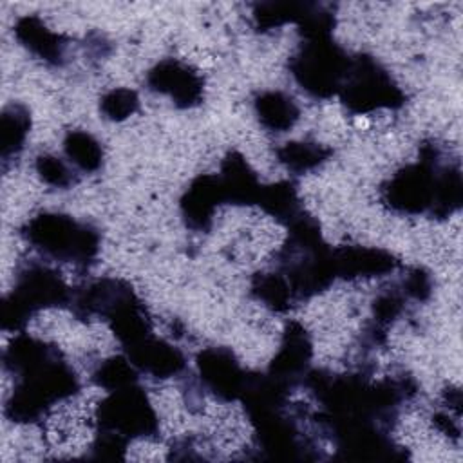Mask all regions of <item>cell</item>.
<instances>
[{"label":"cell","mask_w":463,"mask_h":463,"mask_svg":"<svg viewBox=\"0 0 463 463\" xmlns=\"http://www.w3.org/2000/svg\"><path fill=\"white\" fill-rule=\"evenodd\" d=\"M219 179L222 184L226 204L257 206L264 184L259 183L257 174L251 170L241 152L233 150L222 159Z\"/></svg>","instance_id":"obj_16"},{"label":"cell","mask_w":463,"mask_h":463,"mask_svg":"<svg viewBox=\"0 0 463 463\" xmlns=\"http://www.w3.org/2000/svg\"><path fill=\"white\" fill-rule=\"evenodd\" d=\"M20 233L27 244L43 255L78 268H89L96 260L101 244L99 232L92 224L54 212L31 217L20 228Z\"/></svg>","instance_id":"obj_3"},{"label":"cell","mask_w":463,"mask_h":463,"mask_svg":"<svg viewBox=\"0 0 463 463\" xmlns=\"http://www.w3.org/2000/svg\"><path fill=\"white\" fill-rule=\"evenodd\" d=\"M94 423L96 432L116 434L127 441L152 438L159 432L157 414L137 383L110 391L96 405Z\"/></svg>","instance_id":"obj_8"},{"label":"cell","mask_w":463,"mask_h":463,"mask_svg":"<svg viewBox=\"0 0 463 463\" xmlns=\"http://www.w3.org/2000/svg\"><path fill=\"white\" fill-rule=\"evenodd\" d=\"M257 206L264 213L275 217L284 226L304 210L300 204L297 184L293 181H279V183L264 184Z\"/></svg>","instance_id":"obj_19"},{"label":"cell","mask_w":463,"mask_h":463,"mask_svg":"<svg viewBox=\"0 0 463 463\" xmlns=\"http://www.w3.org/2000/svg\"><path fill=\"white\" fill-rule=\"evenodd\" d=\"M432 282L430 277L425 269L421 268H412L407 277L402 282V289L405 293L407 298H414V300H425L430 295Z\"/></svg>","instance_id":"obj_29"},{"label":"cell","mask_w":463,"mask_h":463,"mask_svg":"<svg viewBox=\"0 0 463 463\" xmlns=\"http://www.w3.org/2000/svg\"><path fill=\"white\" fill-rule=\"evenodd\" d=\"M63 152L71 165L83 174L98 172L103 165L101 143L85 130H71L63 139Z\"/></svg>","instance_id":"obj_22"},{"label":"cell","mask_w":463,"mask_h":463,"mask_svg":"<svg viewBox=\"0 0 463 463\" xmlns=\"http://www.w3.org/2000/svg\"><path fill=\"white\" fill-rule=\"evenodd\" d=\"M128 441L109 432H96L90 445V458L94 459H123Z\"/></svg>","instance_id":"obj_28"},{"label":"cell","mask_w":463,"mask_h":463,"mask_svg":"<svg viewBox=\"0 0 463 463\" xmlns=\"http://www.w3.org/2000/svg\"><path fill=\"white\" fill-rule=\"evenodd\" d=\"M309 7L311 2H264L255 5L253 22L259 31L282 27L286 24L298 25Z\"/></svg>","instance_id":"obj_23"},{"label":"cell","mask_w":463,"mask_h":463,"mask_svg":"<svg viewBox=\"0 0 463 463\" xmlns=\"http://www.w3.org/2000/svg\"><path fill=\"white\" fill-rule=\"evenodd\" d=\"M139 109L137 92L127 87H118L105 92L99 99V112L110 121H123Z\"/></svg>","instance_id":"obj_26"},{"label":"cell","mask_w":463,"mask_h":463,"mask_svg":"<svg viewBox=\"0 0 463 463\" xmlns=\"http://www.w3.org/2000/svg\"><path fill=\"white\" fill-rule=\"evenodd\" d=\"M197 373L203 387L221 402L241 400L248 373L228 347H206L197 354Z\"/></svg>","instance_id":"obj_9"},{"label":"cell","mask_w":463,"mask_h":463,"mask_svg":"<svg viewBox=\"0 0 463 463\" xmlns=\"http://www.w3.org/2000/svg\"><path fill=\"white\" fill-rule=\"evenodd\" d=\"M338 96L344 107L356 116L405 105V92L391 72L369 54L351 58Z\"/></svg>","instance_id":"obj_6"},{"label":"cell","mask_w":463,"mask_h":463,"mask_svg":"<svg viewBox=\"0 0 463 463\" xmlns=\"http://www.w3.org/2000/svg\"><path fill=\"white\" fill-rule=\"evenodd\" d=\"M250 288L253 298L275 313H286L295 300V295L280 271L255 273Z\"/></svg>","instance_id":"obj_21"},{"label":"cell","mask_w":463,"mask_h":463,"mask_svg":"<svg viewBox=\"0 0 463 463\" xmlns=\"http://www.w3.org/2000/svg\"><path fill=\"white\" fill-rule=\"evenodd\" d=\"M31 114L22 103H11L4 109L0 118V157L4 166L9 159L16 157L29 136Z\"/></svg>","instance_id":"obj_18"},{"label":"cell","mask_w":463,"mask_h":463,"mask_svg":"<svg viewBox=\"0 0 463 463\" xmlns=\"http://www.w3.org/2000/svg\"><path fill=\"white\" fill-rule=\"evenodd\" d=\"M146 85L150 90L168 96L175 107L192 109L203 101L204 80L188 63L165 58L146 72Z\"/></svg>","instance_id":"obj_10"},{"label":"cell","mask_w":463,"mask_h":463,"mask_svg":"<svg viewBox=\"0 0 463 463\" xmlns=\"http://www.w3.org/2000/svg\"><path fill=\"white\" fill-rule=\"evenodd\" d=\"M4 369L14 376L4 405L5 418L14 423L38 421L52 405L80 391V378L61 351L24 333L5 347Z\"/></svg>","instance_id":"obj_1"},{"label":"cell","mask_w":463,"mask_h":463,"mask_svg":"<svg viewBox=\"0 0 463 463\" xmlns=\"http://www.w3.org/2000/svg\"><path fill=\"white\" fill-rule=\"evenodd\" d=\"M71 300L72 289L58 271L42 264H29L16 275L13 289L4 297L2 329L22 331L34 313L71 306Z\"/></svg>","instance_id":"obj_4"},{"label":"cell","mask_w":463,"mask_h":463,"mask_svg":"<svg viewBox=\"0 0 463 463\" xmlns=\"http://www.w3.org/2000/svg\"><path fill=\"white\" fill-rule=\"evenodd\" d=\"M313 356V345L307 331L298 322H289L284 329L280 347L273 356L268 374L277 382L293 389L304 382L309 371V360Z\"/></svg>","instance_id":"obj_11"},{"label":"cell","mask_w":463,"mask_h":463,"mask_svg":"<svg viewBox=\"0 0 463 463\" xmlns=\"http://www.w3.org/2000/svg\"><path fill=\"white\" fill-rule=\"evenodd\" d=\"M92 383L107 392L137 383L139 371L127 354H118L103 360L92 373Z\"/></svg>","instance_id":"obj_24"},{"label":"cell","mask_w":463,"mask_h":463,"mask_svg":"<svg viewBox=\"0 0 463 463\" xmlns=\"http://www.w3.org/2000/svg\"><path fill=\"white\" fill-rule=\"evenodd\" d=\"M125 354L139 373L157 380L179 376L186 369V358L181 349L163 338H157L154 333L127 347Z\"/></svg>","instance_id":"obj_13"},{"label":"cell","mask_w":463,"mask_h":463,"mask_svg":"<svg viewBox=\"0 0 463 463\" xmlns=\"http://www.w3.org/2000/svg\"><path fill=\"white\" fill-rule=\"evenodd\" d=\"M16 40L38 60L49 65H61L69 40L63 34L51 31L40 16L24 14L14 24Z\"/></svg>","instance_id":"obj_15"},{"label":"cell","mask_w":463,"mask_h":463,"mask_svg":"<svg viewBox=\"0 0 463 463\" xmlns=\"http://www.w3.org/2000/svg\"><path fill=\"white\" fill-rule=\"evenodd\" d=\"M463 203V179L458 166H443L438 179V192L434 208L430 212L432 217H449L459 210Z\"/></svg>","instance_id":"obj_25"},{"label":"cell","mask_w":463,"mask_h":463,"mask_svg":"<svg viewBox=\"0 0 463 463\" xmlns=\"http://www.w3.org/2000/svg\"><path fill=\"white\" fill-rule=\"evenodd\" d=\"M253 109L259 123L269 132L289 130L300 116L297 101L289 94L280 90H266L257 94Z\"/></svg>","instance_id":"obj_17"},{"label":"cell","mask_w":463,"mask_h":463,"mask_svg":"<svg viewBox=\"0 0 463 463\" xmlns=\"http://www.w3.org/2000/svg\"><path fill=\"white\" fill-rule=\"evenodd\" d=\"M441 168L439 148L432 143L423 145L416 163L400 168L383 183L382 203L392 212L405 215L430 213L436 201Z\"/></svg>","instance_id":"obj_7"},{"label":"cell","mask_w":463,"mask_h":463,"mask_svg":"<svg viewBox=\"0 0 463 463\" xmlns=\"http://www.w3.org/2000/svg\"><path fill=\"white\" fill-rule=\"evenodd\" d=\"M351 56L331 38H306L289 60V72L302 90L317 99L338 96Z\"/></svg>","instance_id":"obj_5"},{"label":"cell","mask_w":463,"mask_h":463,"mask_svg":"<svg viewBox=\"0 0 463 463\" xmlns=\"http://www.w3.org/2000/svg\"><path fill=\"white\" fill-rule=\"evenodd\" d=\"M221 204H226L219 174L197 175L179 201L181 215L188 228L195 232L210 230L213 215Z\"/></svg>","instance_id":"obj_12"},{"label":"cell","mask_w":463,"mask_h":463,"mask_svg":"<svg viewBox=\"0 0 463 463\" xmlns=\"http://www.w3.org/2000/svg\"><path fill=\"white\" fill-rule=\"evenodd\" d=\"M286 226L288 241L279 253V271L286 277L295 300L315 297L336 279L333 250L324 242L317 219L304 210Z\"/></svg>","instance_id":"obj_2"},{"label":"cell","mask_w":463,"mask_h":463,"mask_svg":"<svg viewBox=\"0 0 463 463\" xmlns=\"http://www.w3.org/2000/svg\"><path fill=\"white\" fill-rule=\"evenodd\" d=\"M336 279L354 280L392 273L400 260L387 250L369 246H340L333 250Z\"/></svg>","instance_id":"obj_14"},{"label":"cell","mask_w":463,"mask_h":463,"mask_svg":"<svg viewBox=\"0 0 463 463\" xmlns=\"http://www.w3.org/2000/svg\"><path fill=\"white\" fill-rule=\"evenodd\" d=\"M331 154V148L315 141H288L275 150L279 163L293 174H306L318 168Z\"/></svg>","instance_id":"obj_20"},{"label":"cell","mask_w":463,"mask_h":463,"mask_svg":"<svg viewBox=\"0 0 463 463\" xmlns=\"http://www.w3.org/2000/svg\"><path fill=\"white\" fill-rule=\"evenodd\" d=\"M34 168H36L38 177L52 188L65 190V188H71L72 184H76V181H78L74 170L63 159H60L52 154H40L36 157Z\"/></svg>","instance_id":"obj_27"}]
</instances>
